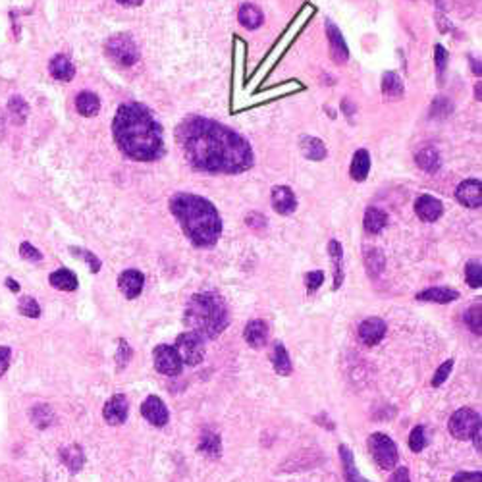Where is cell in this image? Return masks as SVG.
Wrapping results in <instances>:
<instances>
[{
    "instance_id": "cell-1",
    "label": "cell",
    "mask_w": 482,
    "mask_h": 482,
    "mask_svg": "<svg viewBox=\"0 0 482 482\" xmlns=\"http://www.w3.org/2000/svg\"><path fill=\"white\" fill-rule=\"evenodd\" d=\"M177 141L195 170L210 174H241L253 168L251 145L233 129L193 116L177 128Z\"/></svg>"
},
{
    "instance_id": "cell-2",
    "label": "cell",
    "mask_w": 482,
    "mask_h": 482,
    "mask_svg": "<svg viewBox=\"0 0 482 482\" xmlns=\"http://www.w3.org/2000/svg\"><path fill=\"white\" fill-rule=\"evenodd\" d=\"M112 131L122 153L133 161L151 162L164 153L162 128L143 105H122L114 116Z\"/></svg>"
},
{
    "instance_id": "cell-3",
    "label": "cell",
    "mask_w": 482,
    "mask_h": 482,
    "mask_svg": "<svg viewBox=\"0 0 482 482\" xmlns=\"http://www.w3.org/2000/svg\"><path fill=\"white\" fill-rule=\"evenodd\" d=\"M170 210L182 230L197 247H212L222 233V218L217 207L193 193H176L170 199Z\"/></svg>"
},
{
    "instance_id": "cell-4",
    "label": "cell",
    "mask_w": 482,
    "mask_h": 482,
    "mask_svg": "<svg viewBox=\"0 0 482 482\" xmlns=\"http://www.w3.org/2000/svg\"><path fill=\"white\" fill-rule=\"evenodd\" d=\"M184 324L187 332H193L203 339H214L230 324L226 301L212 291L195 293L185 305Z\"/></svg>"
},
{
    "instance_id": "cell-5",
    "label": "cell",
    "mask_w": 482,
    "mask_h": 482,
    "mask_svg": "<svg viewBox=\"0 0 482 482\" xmlns=\"http://www.w3.org/2000/svg\"><path fill=\"white\" fill-rule=\"evenodd\" d=\"M369 451L372 459L377 461V465L384 471H392L400 463V453H397V446L395 442L384 432L370 434L367 440Z\"/></svg>"
},
{
    "instance_id": "cell-6",
    "label": "cell",
    "mask_w": 482,
    "mask_h": 482,
    "mask_svg": "<svg viewBox=\"0 0 482 482\" xmlns=\"http://www.w3.org/2000/svg\"><path fill=\"white\" fill-rule=\"evenodd\" d=\"M105 50L106 57L120 66H133L139 60V48H137L136 41L126 33H118L110 37L106 41Z\"/></svg>"
},
{
    "instance_id": "cell-7",
    "label": "cell",
    "mask_w": 482,
    "mask_h": 482,
    "mask_svg": "<svg viewBox=\"0 0 482 482\" xmlns=\"http://www.w3.org/2000/svg\"><path fill=\"white\" fill-rule=\"evenodd\" d=\"M450 434L458 440H471L474 434L481 430V415L471 407L458 409L448 423Z\"/></svg>"
},
{
    "instance_id": "cell-8",
    "label": "cell",
    "mask_w": 482,
    "mask_h": 482,
    "mask_svg": "<svg viewBox=\"0 0 482 482\" xmlns=\"http://www.w3.org/2000/svg\"><path fill=\"white\" fill-rule=\"evenodd\" d=\"M176 347L177 355L184 365L187 367H197L201 365L203 359H205V339L199 337L193 332H184L176 337Z\"/></svg>"
},
{
    "instance_id": "cell-9",
    "label": "cell",
    "mask_w": 482,
    "mask_h": 482,
    "mask_svg": "<svg viewBox=\"0 0 482 482\" xmlns=\"http://www.w3.org/2000/svg\"><path fill=\"white\" fill-rule=\"evenodd\" d=\"M153 363L154 369L159 370L161 374H166V377H177L182 372V369H184V363L180 359V355H177L174 346L154 347Z\"/></svg>"
},
{
    "instance_id": "cell-10",
    "label": "cell",
    "mask_w": 482,
    "mask_h": 482,
    "mask_svg": "<svg viewBox=\"0 0 482 482\" xmlns=\"http://www.w3.org/2000/svg\"><path fill=\"white\" fill-rule=\"evenodd\" d=\"M141 415H143L151 425L156 426V428H162V426L168 425V407H166L164 402H162L161 397H156V395H149V397L145 400L143 405H141Z\"/></svg>"
},
{
    "instance_id": "cell-11",
    "label": "cell",
    "mask_w": 482,
    "mask_h": 482,
    "mask_svg": "<svg viewBox=\"0 0 482 482\" xmlns=\"http://www.w3.org/2000/svg\"><path fill=\"white\" fill-rule=\"evenodd\" d=\"M386 330H388V326H386V322L382 319L370 316V319H367V321H363L359 324V339H361L365 346H377V344H380L384 339Z\"/></svg>"
},
{
    "instance_id": "cell-12",
    "label": "cell",
    "mask_w": 482,
    "mask_h": 482,
    "mask_svg": "<svg viewBox=\"0 0 482 482\" xmlns=\"http://www.w3.org/2000/svg\"><path fill=\"white\" fill-rule=\"evenodd\" d=\"M458 201L467 209H481L482 205V184L479 180H465L461 182L455 191Z\"/></svg>"
},
{
    "instance_id": "cell-13",
    "label": "cell",
    "mask_w": 482,
    "mask_h": 482,
    "mask_svg": "<svg viewBox=\"0 0 482 482\" xmlns=\"http://www.w3.org/2000/svg\"><path fill=\"white\" fill-rule=\"evenodd\" d=\"M128 413H129L128 397L122 394H116V395H112L108 402H106L105 409H103V417H105V421L108 423V425L116 426V425H122V423H126Z\"/></svg>"
},
{
    "instance_id": "cell-14",
    "label": "cell",
    "mask_w": 482,
    "mask_h": 482,
    "mask_svg": "<svg viewBox=\"0 0 482 482\" xmlns=\"http://www.w3.org/2000/svg\"><path fill=\"white\" fill-rule=\"evenodd\" d=\"M118 286H120L122 293H124V295H126L128 299L139 298V295H141V291H143V286H145L143 272L133 270V268L124 270V272L120 274V278H118Z\"/></svg>"
},
{
    "instance_id": "cell-15",
    "label": "cell",
    "mask_w": 482,
    "mask_h": 482,
    "mask_svg": "<svg viewBox=\"0 0 482 482\" xmlns=\"http://www.w3.org/2000/svg\"><path fill=\"white\" fill-rule=\"evenodd\" d=\"M415 212L425 222H436L444 214V205L432 195H421L415 201Z\"/></svg>"
},
{
    "instance_id": "cell-16",
    "label": "cell",
    "mask_w": 482,
    "mask_h": 482,
    "mask_svg": "<svg viewBox=\"0 0 482 482\" xmlns=\"http://www.w3.org/2000/svg\"><path fill=\"white\" fill-rule=\"evenodd\" d=\"M272 207L278 214L288 217V214L295 212V209H298V199H295V195L289 187L278 185V187L272 189Z\"/></svg>"
},
{
    "instance_id": "cell-17",
    "label": "cell",
    "mask_w": 482,
    "mask_h": 482,
    "mask_svg": "<svg viewBox=\"0 0 482 482\" xmlns=\"http://www.w3.org/2000/svg\"><path fill=\"white\" fill-rule=\"evenodd\" d=\"M326 35H328L330 41V52L336 60L337 64H346L347 58H349V50H347L346 39L342 37V33L337 29L336 25L332 22H326Z\"/></svg>"
},
{
    "instance_id": "cell-18",
    "label": "cell",
    "mask_w": 482,
    "mask_h": 482,
    "mask_svg": "<svg viewBox=\"0 0 482 482\" xmlns=\"http://www.w3.org/2000/svg\"><path fill=\"white\" fill-rule=\"evenodd\" d=\"M328 255L334 266V289L342 288V284L346 280V266H344V249L337 240H330L328 243Z\"/></svg>"
},
{
    "instance_id": "cell-19",
    "label": "cell",
    "mask_w": 482,
    "mask_h": 482,
    "mask_svg": "<svg viewBox=\"0 0 482 482\" xmlns=\"http://www.w3.org/2000/svg\"><path fill=\"white\" fill-rule=\"evenodd\" d=\"M243 337L251 347H255V349L263 347L266 344V337H268V324L261 319L249 321L243 330Z\"/></svg>"
},
{
    "instance_id": "cell-20",
    "label": "cell",
    "mask_w": 482,
    "mask_h": 482,
    "mask_svg": "<svg viewBox=\"0 0 482 482\" xmlns=\"http://www.w3.org/2000/svg\"><path fill=\"white\" fill-rule=\"evenodd\" d=\"M418 301H428V303H440V305H446V303H451L459 299L458 289L451 288H428L425 291L417 293Z\"/></svg>"
},
{
    "instance_id": "cell-21",
    "label": "cell",
    "mask_w": 482,
    "mask_h": 482,
    "mask_svg": "<svg viewBox=\"0 0 482 482\" xmlns=\"http://www.w3.org/2000/svg\"><path fill=\"white\" fill-rule=\"evenodd\" d=\"M415 162H417V166L421 170H425L428 174H434V172H438L440 166H442V156L438 153V149L423 147L417 153V156H415Z\"/></svg>"
},
{
    "instance_id": "cell-22",
    "label": "cell",
    "mask_w": 482,
    "mask_h": 482,
    "mask_svg": "<svg viewBox=\"0 0 482 482\" xmlns=\"http://www.w3.org/2000/svg\"><path fill=\"white\" fill-rule=\"evenodd\" d=\"M339 458H342V465H344V476H346V482H370L369 479H365L359 471H357V465H355L353 451L347 448L346 444L339 446Z\"/></svg>"
},
{
    "instance_id": "cell-23",
    "label": "cell",
    "mask_w": 482,
    "mask_h": 482,
    "mask_svg": "<svg viewBox=\"0 0 482 482\" xmlns=\"http://www.w3.org/2000/svg\"><path fill=\"white\" fill-rule=\"evenodd\" d=\"M48 70H50L54 80L60 81H70L73 80V75H75V68H73V64L70 62V58L64 57V54H57V57L52 58Z\"/></svg>"
},
{
    "instance_id": "cell-24",
    "label": "cell",
    "mask_w": 482,
    "mask_h": 482,
    "mask_svg": "<svg viewBox=\"0 0 482 482\" xmlns=\"http://www.w3.org/2000/svg\"><path fill=\"white\" fill-rule=\"evenodd\" d=\"M272 365L274 370L280 374V377H289L293 372V365H291V359H289V353L286 346L282 342H276L274 344V353H272Z\"/></svg>"
},
{
    "instance_id": "cell-25",
    "label": "cell",
    "mask_w": 482,
    "mask_h": 482,
    "mask_svg": "<svg viewBox=\"0 0 482 482\" xmlns=\"http://www.w3.org/2000/svg\"><path fill=\"white\" fill-rule=\"evenodd\" d=\"M299 149L303 151L309 161H322L326 156V147L321 139L311 136H303L299 139Z\"/></svg>"
},
{
    "instance_id": "cell-26",
    "label": "cell",
    "mask_w": 482,
    "mask_h": 482,
    "mask_svg": "<svg viewBox=\"0 0 482 482\" xmlns=\"http://www.w3.org/2000/svg\"><path fill=\"white\" fill-rule=\"evenodd\" d=\"M199 451L210 459L220 458L222 455V440H220V436L217 432H212V430L203 432L201 442H199Z\"/></svg>"
},
{
    "instance_id": "cell-27",
    "label": "cell",
    "mask_w": 482,
    "mask_h": 482,
    "mask_svg": "<svg viewBox=\"0 0 482 482\" xmlns=\"http://www.w3.org/2000/svg\"><path fill=\"white\" fill-rule=\"evenodd\" d=\"M75 106H78V112H80L81 116L91 118V116H96L98 110H101V101H98V96H96L95 93L83 91V93H80L78 98H75Z\"/></svg>"
},
{
    "instance_id": "cell-28",
    "label": "cell",
    "mask_w": 482,
    "mask_h": 482,
    "mask_svg": "<svg viewBox=\"0 0 482 482\" xmlns=\"http://www.w3.org/2000/svg\"><path fill=\"white\" fill-rule=\"evenodd\" d=\"M48 282H50L52 288L60 289V291H73V289H78V276L72 270H68V268H60L57 272L50 274Z\"/></svg>"
},
{
    "instance_id": "cell-29",
    "label": "cell",
    "mask_w": 482,
    "mask_h": 482,
    "mask_svg": "<svg viewBox=\"0 0 482 482\" xmlns=\"http://www.w3.org/2000/svg\"><path fill=\"white\" fill-rule=\"evenodd\" d=\"M370 170V156L365 149H359L355 153L353 161H351V168H349V174L353 177L355 182H365L367 176H369Z\"/></svg>"
},
{
    "instance_id": "cell-30",
    "label": "cell",
    "mask_w": 482,
    "mask_h": 482,
    "mask_svg": "<svg viewBox=\"0 0 482 482\" xmlns=\"http://www.w3.org/2000/svg\"><path fill=\"white\" fill-rule=\"evenodd\" d=\"M365 266H367V272H369L370 278H378L380 274L384 272L386 258L382 255V251L377 249V247H367L365 249Z\"/></svg>"
},
{
    "instance_id": "cell-31",
    "label": "cell",
    "mask_w": 482,
    "mask_h": 482,
    "mask_svg": "<svg viewBox=\"0 0 482 482\" xmlns=\"http://www.w3.org/2000/svg\"><path fill=\"white\" fill-rule=\"evenodd\" d=\"M240 24L243 25V27H247V29H258L261 25H263V22H265V17H263V12L257 8V6H253V4H243L240 8Z\"/></svg>"
},
{
    "instance_id": "cell-32",
    "label": "cell",
    "mask_w": 482,
    "mask_h": 482,
    "mask_svg": "<svg viewBox=\"0 0 482 482\" xmlns=\"http://www.w3.org/2000/svg\"><path fill=\"white\" fill-rule=\"evenodd\" d=\"M386 224H388V217H386L384 210L374 209V207L367 209V212H365V220H363V226H365L367 232L380 233L386 228Z\"/></svg>"
},
{
    "instance_id": "cell-33",
    "label": "cell",
    "mask_w": 482,
    "mask_h": 482,
    "mask_svg": "<svg viewBox=\"0 0 482 482\" xmlns=\"http://www.w3.org/2000/svg\"><path fill=\"white\" fill-rule=\"evenodd\" d=\"M403 91H405V89H403V83L397 73H384V78H382V93H384V96L388 101L402 98Z\"/></svg>"
},
{
    "instance_id": "cell-34",
    "label": "cell",
    "mask_w": 482,
    "mask_h": 482,
    "mask_svg": "<svg viewBox=\"0 0 482 482\" xmlns=\"http://www.w3.org/2000/svg\"><path fill=\"white\" fill-rule=\"evenodd\" d=\"M60 458L64 461V465L70 469V471H80L83 463H85V453L81 450L80 446H70V448H64L60 451Z\"/></svg>"
},
{
    "instance_id": "cell-35",
    "label": "cell",
    "mask_w": 482,
    "mask_h": 482,
    "mask_svg": "<svg viewBox=\"0 0 482 482\" xmlns=\"http://www.w3.org/2000/svg\"><path fill=\"white\" fill-rule=\"evenodd\" d=\"M463 321H465V324L469 326V330H471L473 334L481 336L482 334V307H481V303H476V305H473L471 309H467L465 314H463Z\"/></svg>"
},
{
    "instance_id": "cell-36",
    "label": "cell",
    "mask_w": 482,
    "mask_h": 482,
    "mask_svg": "<svg viewBox=\"0 0 482 482\" xmlns=\"http://www.w3.org/2000/svg\"><path fill=\"white\" fill-rule=\"evenodd\" d=\"M52 418H54V415H52V411H50L48 405H37L31 411L33 425L39 426V428H47L48 425H52Z\"/></svg>"
},
{
    "instance_id": "cell-37",
    "label": "cell",
    "mask_w": 482,
    "mask_h": 482,
    "mask_svg": "<svg viewBox=\"0 0 482 482\" xmlns=\"http://www.w3.org/2000/svg\"><path fill=\"white\" fill-rule=\"evenodd\" d=\"M8 106H10V114H12V118H14L17 124H24V122L27 120V112H29V108H27V103H25L22 96H12Z\"/></svg>"
},
{
    "instance_id": "cell-38",
    "label": "cell",
    "mask_w": 482,
    "mask_h": 482,
    "mask_svg": "<svg viewBox=\"0 0 482 482\" xmlns=\"http://www.w3.org/2000/svg\"><path fill=\"white\" fill-rule=\"evenodd\" d=\"M409 448L413 453H418L426 448V430L425 426H415L409 434Z\"/></svg>"
},
{
    "instance_id": "cell-39",
    "label": "cell",
    "mask_w": 482,
    "mask_h": 482,
    "mask_svg": "<svg viewBox=\"0 0 482 482\" xmlns=\"http://www.w3.org/2000/svg\"><path fill=\"white\" fill-rule=\"evenodd\" d=\"M465 280L471 288H481L482 286V268L479 263H469L465 268Z\"/></svg>"
},
{
    "instance_id": "cell-40",
    "label": "cell",
    "mask_w": 482,
    "mask_h": 482,
    "mask_svg": "<svg viewBox=\"0 0 482 482\" xmlns=\"http://www.w3.org/2000/svg\"><path fill=\"white\" fill-rule=\"evenodd\" d=\"M453 359H448L446 363H442L438 369H436V372H434L432 377V386L434 388H438V386H442L446 380H448V377L451 374V369H453Z\"/></svg>"
},
{
    "instance_id": "cell-41",
    "label": "cell",
    "mask_w": 482,
    "mask_h": 482,
    "mask_svg": "<svg viewBox=\"0 0 482 482\" xmlns=\"http://www.w3.org/2000/svg\"><path fill=\"white\" fill-rule=\"evenodd\" d=\"M20 313L25 314V316H31V319H37V316H41V307L35 299L27 295V298H22V301H20Z\"/></svg>"
},
{
    "instance_id": "cell-42",
    "label": "cell",
    "mask_w": 482,
    "mask_h": 482,
    "mask_svg": "<svg viewBox=\"0 0 482 482\" xmlns=\"http://www.w3.org/2000/svg\"><path fill=\"white\" fill-rule=\"evenodd\" d=\"M322 282H324V272L322 270H313L305 276V286H307V293L313 295L316 289L321 288Z\"/></svg>"
},
{
    "instance_id": "cell-43",
    "label": "cell",
    "mask_w": 482,
    "mask_h": 482,
    "mask_svg": "<svg viewBox=\"0 0 482 482\" xmlns=\"http://www.w3.org/2000/svg\"><path fill=\"white\" fill-rule=\"evenodd\" d=\"M116 361H118V369H124L129 361H131V347L126 339L118 342V353H116Z\"/></svg>"
},
{
    "instance_id": "cell-44",
    "label": "cell",
    "mask_w": 482,
    "mask_h": 482,
    "mask_svg": "<svg viewBox=\"0 0 482 482\" xmlns=\"http://www.w3.org/2000/svg\"><path fill=\"white\" fill-rule=\"evenodd\" d=\"M72 253L75 255V257H81L85 263L89 265V268H91V272H98L101 270V261L91 253V251H85V249H72Z\"/></svg>"
},
{
    "instance_id": "cell-45",
    "label": "cell",
    "mask_w": 482,
    "mask_h": 482,
    "mask_svg": "<svg viewBox=\"0 0 482 482\" xmlns=\"http://www.w3.org/2000/svg\"><path fill=\"white\" fill-rule=\"evenodd\" d=\"M20 255L25 258V261H31V263H39L41 258H43V255H41L39 249H35L31 243H22V247H20Z\"/></svg>"
},
{
    "instance_id": "cell-46",
    "label": "cell",
    "mask_w": 482,
    "mask_h": 482,
    "mask_svg": "<svg viewBox=\"0 0 482 482\" xmlns=\"http://www.w3.org/2000/svg\"><path fill=\"white\" fill-rule=\"evenodd\" d=\"M434 58H436V68H438V73H444L446 66H448V52H446V48L440 47V45H436V48H434Z\"/></svg>"
},
{
    "instance_id": "cell-47",
    "label": "cell",
    "mask_w": 482,
    "mask_h": 482,
    "mask_svg": "<svg viewBox=\"0 0 482 482\" xmlns=\"http://www.w3.org/2000/svg\"><path fill=\"white\" fill-rule=\"evenodd\" d=\"M245 222H247V226L253 228V230H263V228L266 226L265 217H263L261 212H251L249 217L245 218Z\"/></svg>"
},
{
    "instance_id": "cell-48",
    "label": "cell",
    "mask_w": 482,
    "mask_h": 482,
    "mask_svg": "<svg viewBox=\"0 0 482 482\" xmlns=\"http://www.w3.org/2000/svg\"><path fill=\"white\" fill-rule=\"evenodd\" d=\"M451 482H482V473L481 471H474V473H458Z\"/></svg>"
},
{
    "instance_id": "cell-49",
    "label": "cell",
    "mask_w": 482,
    "mask_h": 482,
    "mask_svg": "<svg viewBox=\"0 0 482 482\" xmlns=\"http://www.w3.org/2000/svg\"><path fill=\"white\" fill-rule=\"evenodd\" d=\"M388 482H411L409 469L407 467H395L394 474H392V479Z\"/></svg>"
},
{
    "instance_id": "cell-50",
    "label": "cell",
    "mask_w": 482,
    "mask_h": 482,
    "mask_svg": "<svg viewBox=\"0 0 482 482\" xmlns=\"http://www.w3.org/2000/svg\"><path fill=\"white\" fill-rule=\"evenodd\" d=\"M10 357H12V353H10L8 347H0V377H4V372L8 370Z\"/></svg>"
},
{
    "instance_id": "cell-51",
    "label": "cell",
    "mask_w": 482,
    "mask_h": 482,
    "mask_svg": "<svg viewBox=\"0 0 482 482\" xmlns=\"http://www.w3.org/2000/svg\"><path fill=\"white\" fill-rule=\"evenodd\" d=\"M122 6H139L143 0H118Z\"/></svg>"
},
{
    "instance_id": "cell-52",
    "label": "cell",
    "mask_w": 482,
    "mask_h": 482,
    "mask_svg": "<svg viewBox=\"0 0 482 482\" xmlns=\"http://www.w3.org/2000/svg\"><path fill=\"white\" fill-rule=\"evenodd\" d=\"M474 448H476V451H481V438H482V428L479 430V432L474 434Z\"/></svg>"
},
{
    "instance_id": "cell-53",
    "label": "cell",
    "mask_w": 482,
    "mask_h": 482,
    "mask_svg": "<svg viewBox=\"0 0 482 482\" xmlns=\"http://www.w3.org/2000/svg\"><path fill=\"white\" fill-rule=\"evenodd\" d=\"M6 286H8L12 291H20V284H16V282L12 280V278H8V280H6Z\"/></svg>"
},
{
    "instance_id": "cell-54",
    "label": "cell",
    "mask_w": 482,
    "mask_h": 482,
    "mask_svg": "<svg viewBox=\"0 0 482 482\" xmlns=\"http://www.w3.org/2000/svg\"><path fill=\"white\" fill-rule=\"evenodd\" d=\"M473 64H474V73H476V75H481V62H479V60L474 58Z\"/></svg>"
},
{
    "instance_id": "cell-55",
    "label": "cell",
    "mask_w": 482,
    "mask_h": 482,
    "mask_svg": "<svg viewBox=\"0 0 482 482\" xmlns=\"http://www.w3.org/2000/svg\"><path fill=\"white\" fill-rule=\"evenodd\" d=\"M476 98L481 101V85H476Z\"/></svg>"
},
{
    "instance_id": "cell-56",
    "label": "cell",
    "mask_w": 482,
    "mask_h": 482,
    "mask_svg": "<svg viewBox=\"0 0 482 482\" xmlns=\"http://www.w3.org/2000/svg\"><path fill=\"white\" fill-rule=\"evenodd\" d=\"M434 2H438V4H440V2H442V0H434Z\"/></svg>"
}]
</instances>
